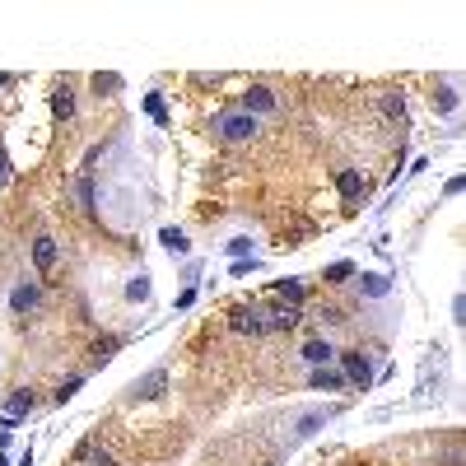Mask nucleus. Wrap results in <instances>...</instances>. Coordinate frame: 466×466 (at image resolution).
Returning <instances> with one entry per match:
<instances>
[{
    "label": "nucleus",
    "mask_w": 466,
    "mask_h": 466,
    "mask_svg": "<svg viewBox=\"0 0 466 466\" xmlns=\"http://www.w3.org/2000/svg\"><path fill=\"white\" fill-rule=\"evenodd\" d=\"M359 294L383 298V294H392V280L387 275H359Z\"/></svg>",
    "instance_id": "nucleus-16"
},
{
    "label": "nucleus",
    "mask_w": 466,
    "mask_h": 466,
    "mask_svg": "<svg viewBox=\"0 0 466 466\" xmlns=\"http://www.w3.org/2000/svg\"><path fill=\"white\" fill-rule=\"evenodd\" d=\"M383 112H387L392 122H405V98L401 93H383Z\"/></svg>",
    "instance_id": "nucleus-23"
},
{
    "label": "nucleus",
    "mask_w": 466,
    "mask_h": 466,
    "mask_svg": "<svg viewBox=\"0 0 466 466\" xmlns=\"http://www.w3.org/2000/svg\"><path fill=\"white\" fill-rule=\"evenodd\" d=\"M75 462H79V466H117V462H112V452L98 448V443H84V448L75 452Z\"/></svg>",
    "instance_id": "nucleus-14"
},
{
    "label": "nucleus",
    "mask_w": 466,
    "mask_h": 466,
    "mask_svg": "<svg viewBox=\"0 0 466 466\" xmlns=\"http://www.w3.org/2000/svg\"><path fill=\"white\" fill-rule=\"evenodd\" d=\"M243 112H248V117H257V112H275V93L266 89V84H252V89L243 93Z\"/></svg>",
    "instance_id": "nucleus-6"
},
{
    "label": "nucleus",
    "mask_w": 466,
    "mask_h": 466,
    "mask_svg": "<svg viewBox=\"0 0 466 466\" xmlns=\"http://www.w3.org/2000/svg\"><path fill=\"white\" fill-rule=\"evenodd\" d=\"M336 191H341L345 201H359V196H364V172L359 168H341L336 172Z\"/></svg>",
    "instance_id": "nucleus-8"
},
{
    "label": "nucleus",
    "mask_w": 466,
    "mask_h": 466,
    "mask_svg": "<svg viewBox=\"0 0 466 466\" xmlns=\"http://www.w3.org/2000/svg\"><path fill=\"white\" fill-rule=\"evenodd\" d=\"M452 322H457V326H462V322H466V298H462V294L452 298Z\"/></svg>",
    "instance_id": "nucleus-30"
},
{
    "label": "nucleus",
    "mask_w": 466,
    "mask_h": 466,
    "mask_svg": "<svg viewBox=\"0 0 466 466\" xmlns=\"http://www.w3.org/2000/svg\"><path fill=\"white\" fill-rule=\"evenodd\" d=\"M163 387H168V369H154L131 383V401H154V396H163Z\"/></svg>",
    "instance_id": "nucleus-4"
},
{
    "label": "nucleus",
    "mask_w": 466,
    "mask_h": 466,
    "mask_svg": "<svg viewBox=\"0 0 466 466\" xmlns=\"http://www.w3.org/2000/svg\"><path fill=\"white\" fill-rule=\"evenodd\" d=\"M70 112H75V93H70V84H56V93H51V117H56V122H70Z\"/></svg>",
    "instance_id": "nucleus-12"
},
{
    "label": "nucleus",
    "mask_w": 466,
    "mask_h": 466,
    "mask_svg": "<svg viewBox=\"0 0 466 466\" xmlns=\"http://www.w3.org/2000/svg\"><path fill=\"white\" fill-rule=\"evenodd\" d=\"M215 131L224 140H233V145H238V140H252V136H257V117H248V112H224V117L215 122Z\"/></svg>",
    "instance_id": "nucleus-2"
},
{
    "label": "nucleus",
    "mask_w": 466,
    "mask_h": 466,
    "mask_svg": "<svg viewBox=\"0 0 466 466\" xmlns=\"http://www.w3.org/2000/svg\"><path fill=\"white\" fill-rule=\"evenodd\" d=\"M33 266H38L42 275L56 266V238H47V233H42V238H33Z\"/></svg>",
    "instance_id": "nucleus-9"
},
{
    "label": "nucleus",
    "mask_w": 466,
    "mask_h": 466,
    "mask_svg": "<svg viewBox=\"0 0 466 466\" xmlns=\"http://www.w3.org/2000/svg\"><path fill=\"white\" fill-rule=\"evenodd\" d=\"M341 373H345V383H359V387H369L373 383V364L364 350H345L341 355Z\"/></svg>",
    "instance_id": "nucleus-3"
},
{
    "label": "nucleus",
    "mask_w": 466,
    "mask_h": 466,
    "mask_svg": "<svg viewBox=\"0 0 466 466\" xmlns=\"http://www.w3.org/2000/svg\"><path fill=\"white\" fill-rule=\"evenodd\" d=\"M79 383H84V373H75V378H65V383H61V387H56V401H70V396H75V392H79Z\"/></svg>",
    "instance_id": "nucleus-25"
},
{
    "label": "nucleus",
    "mask_w": 466,
    "mask_h": 466,
    "mask_svg": "<svg viewBox=\"0 0 466 466\" xmlns=\"http://www.w3.org/2000/svg\"><path fill=\"white\" fill-rule=\"evenodd\" d=\"M33 405H38V401H33V392L29 387H15L10 396H5V415H10V419H24Z\"/></svg>",
    "instance_id": "nucleus-11"
},
{
    "label": "nucleus",
    "mask_w": 466,
    "mask_h": 466,
    "mask_svg": "<svg viewBox=\"0 0 466 466\" xmlns=\"http://www.w3.org/2000/svg\"><path fill=\"white\" fill-rule=\"evenodd\" d=\"M75 201H79V210H93V177H89V172H79V182H75Z\"/></svg>",
    "instance_id": "nucleus-21"
},
{
    "label": "nucleus",
    "mask_w": 466,
    "mask_h": 466,
    "mask_svg": "<svg viewBox=\"0 0 466 466\" xmlns=\"http://www.w3.org/2000/svg\"><path fill=\"white\" fill-rule=\"evenodd\" d=\"M298 326V308H266V331H289Z\"/></svg>",
    "instance_id": "nucleus-13"
},
{
    "label": "nucleus",
    "mask_w": 466,
    "mask_h": 466,
    "mask_svg": "<svg viewBox=\"0 0 466 466\" xmlns=\"http://www.w3.org/2000/svg\"><path fill=\"white\" fill-rule=\"evenodd\" d=\"M126 298H131V303H145V298H150V275H145V271H140V275H131Z\"/></svg>",
    "instance_id": "nucleus-20"
},
{
    "label": "nucleus",
    "mask_w": 466,
    "mask_h": 466,
    "mask_svg": "<svg viewBox=\"0 0 466 466\" xmlns=\"http://www.w3.org/2000/svg\"><path fill=\"white\" fill-rule=\"evenodd\" d=\"M117 350H122V341H117V336H103V341L93 345V364H108Z\"/></svg>",
    "instance_id": "nucleus-22"
},
{
    "label": "nucleus",
    "mask_w": 466,
    "mask_h": 466,
    "mask_svg": "<svg viewBox=\"0 0 466 466\" xmlns=\"http://www.w3.org/2000/svg\"><path fill=\"white\" fill-rule=\"evenodd\" d=\"M159 243H163L172 257H186V252H191V243H186V233H182V229H163V233H159Z\"/></svg>",
    "instance_id": "nucleus-17"
},
{
    "label": "nucleus",
    "mask_w": 466,
    "mask_h": 466,
    "mask_svg": "<svg viewBox=\"0 0 466 466\" xmlns=\"http://www.w3.org/2000/svg\"><path fill=\"white\" fill-rule=\"evenodd\" d=\"M145 112H150L159 126H168V108H163V98H159V93H145Z\"/></svg>",
    "instance_id": "nucleus-24"
},
{
    "label": "nucleus",
    "mask_w": 466,
    "mask_h": 466,
    "mask_svg": "<svg viewBox=\"0 0 466 466\" xmlns=\"http://www.w3.org/2000/svg\"><path fill=\"white\" fill-rule=\"evenodd\" d=\"M229 331H238V336H266V308L238 303V308L229 312Z\"/></svg>",
    "instance_id": "nucleus-1"
},
{
    "label": "nucleus",
    "mask_w": 466,
    "mask_h": 466,
    "mask_svg": "<svg viewBox=\"0 0 466 466\" xmlns=\"http://www.w3.org/2000/svg\"><path fill=\"white\" fill-rule=\"evenodd\" d=\"M355 262H331L326 266V284H345V280H355Z\"/></svg>",
    "instance_id": "nucleus-19"
},
{
    "label": "nucleus",
    "mask_w": 466,
    "mask_h": 466,
    "mask_svg": "<svg viewBox=\"0 0 466 466\" xmlns=\"http://www.w3.org/2000/svg\"><path fill=\"white\" fill-rule=\"evenodd\" d=\"M457 108V93L452 89H434V112H452Z\"/></svg>",
    "instance_id": "nucleus-26"
},
{
    "label": "nucleus",
    "mask_w": 466,
    "mask_h": 466,
    "mask_svg": "<svg viewBox=\"0 0 466 466\" xmlns=\"http://www.w3.org/2000/svg\"><path fill=\"white\" fill-rule=\"evenodd\" d=\"M317 317H322V322H345V312H341V308H322Z\"/></svg>",
    "instance_id": "nucleus-31"
},
{
    "label": "nucleus",
    "mask_w": 466,
    "mask_h": 466,
    "mask_svg": "<svg viewBox=\"0 0 466 466\" xmlns=\"http://www.w3.org/2000/svg\"><path fill=\"white\" fill-rule=\"evenodd\" d=\"M312 387H317V392H341L345 387V373L341 369H312Z\"/></svg>",
    "instance_id": "nucleus-15"
},
{
    "label": "nucleus",
    "mask_w": 466,
    "mask_h": 466,
    "mask_svg": "<svg viewBox=\"0 0 466 466\" xmlns=\"http://www.w3.org/2000/svg\"><path fill=\"white\" fill-rule=\"evenodd\" d=\"M38 303H42V289H38L33 280H19L15 289H10V312H15V317H24V312H33V308H38Z\"/></svg>",
    "instance_id": "nucleus-5"
},
{
    "label": "nucleus",
    "mask_w": 466,
    "mask_h": 466,
    "mask_svg": "<svg viewBox=\"0 0 466 466\" xmlns=\"http://www.w3.org/2000/svg\"><path fill=\"white\" fill-rule=\"evenodd\" d=\"M10 182V159H5V150H0V186Z\"/></svg>",
    "instance_id": "nucleus-32"
},
{
    "label": "nucleus",
    "mask_w": 466,
    "mask_h": 466,
    "mask_svg": "<svg viewBox=\"0 0 466 466\" xmlns=\"http://www.w3.org/2000/svg\"><path fill=\"white\" fill-rule=\"evenodd\" d=\"M257 266H262V262H257V257H243V262H233L229 271H233V275H248V271H257Z\"/></svg>",
    "instance_id": "nucleus-28"
},
{
    "label": "nucleus",
    "mask_w": 466,
    "mask_h": 466,
    "mask_svg": "<svg viewBox=\"0 0 466 466\" xmlns=\"http://www.w3.org/2000/svg\"><path fill=\"white\" fill-rule=\"evenodd\" d=\"M117 84H122L117 75H93V89H98V93H103V89H117Z\"/></svg>",
    "instance_id": "nucleus-29"
},
{
    "label": "nucleus",
    "mask_w": 466,
    "mask_h": 466,
    "mask_svg": "<svg viewBox=\"0 0 466 466\" xmlns=\"http://www.w3.org/2000/svg\"><path fill=\"white\" fill-rule=\"evenodd\" d=\"M275 294L284 298V303H289V308H298V303H303V298H308V289H303V284H298V280H280V284H275Z\"/></svg>",
    "instance_id": "nucleus-18"
},
{
    "label": "nucleus",
    "mask_w": 466,
    "mask_h": 466,
    "mask_svg": "<svg viewBox=\"0 0 466 466\" xmlns=\"http://www.w3.org/2000/svg\"><path fill=\"white\" fill-rule=\"evenodd\" d=\"M224 248H229V257H233V262H243V257L252 252V243H248V238H233V243H224Z\"/></svg>",
    "instance_id": "nucleus-27"
},
{
    "label": "nucleus",
    "mask_w": 466,
    "mask_h": 466,
    "mask_svg": "<svg viewBox=\"0 0 466 466\" xmlns=\"http://www.w3.org/2000/svg\"><path fill=\"white\" fill-rule=\"evenodd\" d=\"M331 415H336V405H317V410H308V415L298 419L294 438H312V434H317V429H322V424H326V419H331Z\"/></svg>",
    "instance_id": "nucleus-7"
},
{
    "label": "nucleus",
    "mask_w": 466,
    "mask_h": 466,
    "mask_svg": "<svg viewBox=\"0 0 466 466\" xmlns=\"http://www.w3.org/2000/svg\"><path fill=\"white\" fill-rule=\"evenodd\" d=\"M298 359H303L308 369H326V364L336 359V350H331V345H326V341H308V345H303V355H298Z\"/></svg>",
    "instance_id": "nucleus-10"
}]
</instances>
